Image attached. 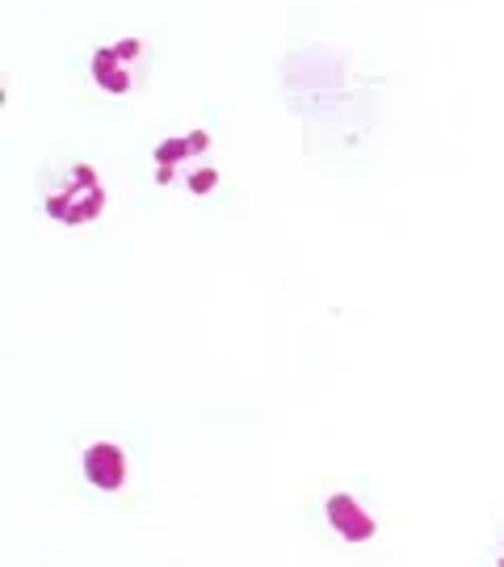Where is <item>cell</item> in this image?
Wrapping results in <instances>:
<instances>
[{
  "instance_id": "cell-1",
  "label": "cell",
  "mask_w": 504,
  "mask_h": 567,
  "mask_svg": "<svg viewBox=\"0 0 504 567\" xmlns=\"http://www.w3.org/2000/svg\"><path fill=\"white\" fill-rule=\"evenodd\" d=\"M156 182L177 185L185 194H210L219 185V168L210 161V135L206 131H189L177 140H164L156 147Z\"/></svg>"
},
{
  "instance_id": "cell-4",
  "label": "cell",
  "mask_w": 504,
  "mask_h": 567,
  "mask_svg": "<svg viewBox=\"0 0 504 567\" xmlns=\"http://www.w3.org/2000/svg\"><path fill=\"white\" fill-rule=\"evenodd\" d=\"M84 475L110 492V487H119L126 480V454L119 446H110V442L89 446V454H84Z\"/></svg>"
},
{
  "instance_id": "cell-5",
  "label": "cell",
  "mask_w": 504,
  "mask_h": 567,
  "mask_svg": "<svg viewBox=\"0 0 504 567\" xmlns=\"http://www.w3.org/2000/svg\"><path fill=\"white\" fill-rule=\"evenodd\" d=\"M337 517H341V526L349 529V538H366V534L374 529V526H370V522L362 517V513H358V508H353L349 501H344V496L337 501V505H332V522H337Z\"/></svg>"
},
{
  "instance_id": "cell-3",
  "label": "cell",
  "mask_w": 504,
  "mask_h": 567,
  "mask_svg": "<svg viewBox=\"0 0 504 567\" xmlns=\"http://www.w3.org/2000/svg\"><path fill=\"white\" fill-rule=\"evenodd\" d=\"M147 42L143 39H119V42H105L89 55V76L97 89H105L110 97H126L135 93L147 76Z\"/></svg>"
},
{
  "instance_id": "cell-2",
  "label": "cell",
  "mask_w": 504,
  "mask_h": 567,
  "mask_svg": "<svg viewBox=\"0 0 504 567\" xmlns=\"http://www.w3.org/2000/svg\"><path fill=\"white\" fill-rule=\"evenodd\" d=\"M47 215L63 227H84L93 224L101 210H105V185H101L97 168L93 164H68L63 177L47 189Z\"/></svg>"
}]
</instances>
